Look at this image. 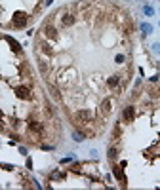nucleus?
<instances>
[{
    "instance_id": "f257e3e1",
    "label": "nucleus",
    "mask_w": 160,
    "mask_h": 190,
    "mask_svg": "<svg viewBox=\"0 0 160 190\" xmlns=\"http://www.w3.org/2000/svg\"><path fill=\"white\" fill-rule=\"evenodd\" d=\"M27 21H29V17H27V13H23V12H15L13 17H12L13 27H17V29H23L27 25Z\"/></svg>"
},
{
    "instance_id": "f03ea898",
    "label": "nucleus",
    "mask_w": 160,
    "mask_h": 190,
    "mask_svg": "<svg viewBox=\"0 0 160 190\" xmlns=\"http://www.w3.org/2000/svg\"><path fill=\"white\" fill-rule=\"evenodd\" d=\"M75 118H76L78 122H90V120H91V110L82 108V110H78V112L75 114Z\"/></svg>"
},
{
    "instance_id": "7ed1b4c3",
    "label": "nucleus",
    "mask_w": 160,
    "mask_h": 190,
    "mask_svg": "<svg viewBox=\"0 0 160 190\" xmlns=\"http://www.w3.org/2000/svg\"><path fill=\"white\" fill-rule=\"evenodd\" d=\"M15 95L19 99H31V89L25 86H19V88H15Z\"/></svg>"
},
{
    "instance_id": "20e7f679",
    "label": "nucleus",
    "mask_w": 160,
    "mask_h": 190,
    "mask_svg": "<svg viewBox=\"0 0 160 190\" xmlns=\"http://www.w3.org/2000/svg\"><path fill=\"white\" fill-rule=\"evenodd\" d=\"M133 116H135V108H133V107H126L124 112H122L124 122H132V120H133Z\"/></svg>"
},
{
    "instance_id": "39448f33",
    "label": "nucleus",
    "mask_w": 160,
    "mask_h": 190,
    "mask_svg": "<svg viewBox=\"0 0 160 190\" xmlns=\"http://www.w3.org/2000/svg\"><path fill=\"white\" fill-rule=\"evenodd\" d=\"M29 129H31L33 133L40 135V133H42V124H40V122H36V120H31V122H29Z\"/></svg>"
},
{
    "instance_id": "423d86ee",
    "label": "nucleus",
    "mask_w": 160,
    "mask_h": 190,
    "mask_svg": "<svg viewBox=\"0 0 160 190\" xmlns=\"http://www.w3.org/2000/svg\"><path fill=\"white\" fill-rule=\"evenodd\" d=\"M44 34L48 36V38H52V40L57 38V31H55V27H52V25H48V27L44 29Z\"/></svg>"
},
{
    "instance_id": "0eeeda50",
    "label": "nucleus",
    "mask_w": 160,
    "mask_h": 190,
    "mask_svg": "<svg viewBox=\"0 0 160 190\" xmlns=\"http://www.w3.org/2000/svg\"><path fill=\"white\" fill-rule=\"evenodd\" d=\"M112 173H114V177H116L118 181L126 182V177H124V173H122V168H120V165H114V169H112Z\"/></svg>"
},
{
    "instance_id": "6e6552de",
    "label": "nucleus",
    "mask_w": 160,
    "mask_h": 190,
    "mask_svg": "<svg viewBox=\"0 0 160 190\" xmlns=\"http://www.w3.org/2000/svg\"><path fill=\"white\" fill-rule=\"evenodd\" d=\"M63 25L65 27H71V25H75V15L73 13H67V15H63Z\"/></svg>"
},
{
    "instance_id": "1a4fd4ad",
    "label": "nucleus",
    "mask_w": 160,
    "mask_h": 190,
    "mask_svg": "<svg viewBox=\"0 0 160 190\" xmlns=\"http://www.w3.org/2000/svg\"><path fill=\"white\" fill-rule=\"evenodd\" d=\"M6 40H8V44L12 46V50H13V52H21V46H19L17 40H13L12 36H6Z\"/></svg>"
},
{
    "instance_id": "9d476101",
    "label": "nucleus",
    "mask_w": 160,
    "mask_h": 190,
    "mask_svg": "<svg viewBox=\"0 0 160 190\" xmlns=\"http://www.w3.org/2000/svg\"><path fill=\"white\" fill-rule=\"evenodd\" d=\"M101 110H103L105 114H109V112H111V99H105V101L101 103Z\"/></svg>"
},
{
    "instance_id": "9b49d317",
    "label": "nucleus",
    "mask_w": 160,
    "mask_h": 190,
    "mask_svg": "<svg viewBox=\"0 0 160 190\" xmlns=\"http://www.w3.org/2000/svg\"><path fill=\"white\" fill-rule=\"evenodd\" d=\"M107 86H109V88H116V86H118V76H111V78L107 80Z\"/></svg>"
},
{
    "instance_id": "f8f14e48",
    "label": "nucleus",
    "mask_w": 160,
    "mask_h": 190,
    "mask_svg": "<svg viewBox=\"0 0 160 190\" xmlns=\"http://www.w3.org/2000/svg\"><path fill=\"white\" fill-rule=\"evenodd\" d=\"M116 154H118V148H114V147H112V148L109 150V158H111V160L116 158Z\"/></svg>"
},
{
    "instance_id": "ddd939ff",
    "label": "nucleus",
    "mask_w": 160,
    "mask_h": 190,
    "mask_svg": "<svg viewBox=\"0 0 160 190\" xmlns=\"http://www.w3.org/2000/svg\"><path fill=\"white\" fill-rule=\"evenodd\" d=\"M38 67H40L42 72H46V70H48V63H46V61H38Z\"/></svg>"
},
{
    "instance_id": "4468645a",
    "label": "nucleus",
    "mask_w": 160,
    "mask_h": 190,
    "mask_svg": "<svg viewBox=\"0 0 160 190\" xmlns=\"http://www.w3.org/2000/svg\"><path fill=\"white\" fill-rule=\"evenodd\" d=\"M52 95H54L55 99H61V93H59V91H57L55 88H52Z\"/></svg>"
},
{
    "instance_id": "2eb2a0df",
    "label": "nucleus",
    "mask_w": 160,
    "mask_h": 190,
    "mask_svg": "<svg viewBox=\"0 0 160 190\" xmlns=\"http://www.w3.org/2000/svg\"><path fill=\"white\" fill-rule=\"evenodd\" d=\"M42 50H44L46 53H52V48H50L48 44H42Z\"/></svg>"
},
{
    "instance_id": "dca6fc26",
    "label": "nucleus",
    "mask_w": 160,
    "mask_h": 190,
    "mask_svg": "<svg viewBox=\"0 0 160 190\" xmlns=\"http://www.w3.org/2000/svg\"><path fill=\"white\" fill-rule=\"evenodd\" d=\"M73 137H75V141H82V139H84V135H82V133H78V131H76Z\"/></svg>"
},
{
    "instance_id": "f3484780",
    "label": "nucleus",
    "mask_w": 160,
    "mask_h": 190,
    "mask_svg": "<svg viewBox=\"0 0 160 190\" xmlns=\"http://www.w3.org/2000/svg\"><path fill=\"white\" fill-rule=\"evenodd\" d=\"M151 31H152V29H151V27H149V25H143V32H145V34H149V32H151Z\"/></svg>"
},
{
    "instance_id": "a211bd4d",
    "label": "nucleus",
    "mask_w": 160,
    "mask_h": 190,
    "mask_svg": "<svg viewBox=\"0 0 160 190\" xmlns=\"http://www.w3.org/2000/svg\"><path fill=\"white\" fill-rule=\"evenodd\" d=\"M61 177H63V175H61V173H57V171H55V173H52V179H61Z\"/></svg>"
},
{
    "instance_id": "6ab92c4d",
    "label": "nucleus",
    "mask_w": 160,
    "mask_h": 190,
    "mask_svg": "<svg viewBox=\"0 0 160 190\" xmlns=\"http://www.w3.org/2000/svg\"><path fill=\"white\" fill-rule=\"evenodd\" d=\"M145 13H147V15H152V8L147 6V8H145Z\"/></svg>"
},
{
    "instance_id": "aec40b11",
    "label": "nucleus",
    "mask_w": 160,
    "mask_h": 190,
    "mask_svg": "<svg viewBox=\"0 0 160 190\" xmlns=\"http://www.w3.org/2000/svg\"><path fill=\"white\" fill-rule=\"evenodd\" d=\"M116 63H124V55H116Z\"/></svg>"
}]
</instances>
